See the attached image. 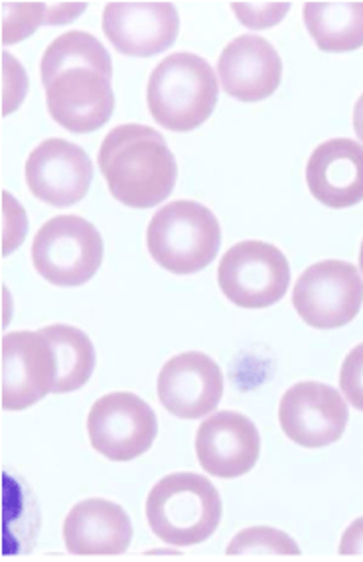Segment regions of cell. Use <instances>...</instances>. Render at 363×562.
<instances>
[{"instance_id":"cell-22","label":"cell","mask_w":363,"mask_h":562,"mask_svg":"<svg viewBox=\"0 0 363 562\" xmlns=\"http://www.w3.org/2000/svg\"><path fill=\"white\" fill-rule=\"evenodd\" d=\"M340 389L350 405L363 413V344L345 356L340 369Z\"/></svg>"},{"instance_id":"cell-6","label":"cell","mask_w":363,"mask_h":562,"mask_svg":"<svg viewBox=\"0 0 363 562\" xmlns=\"http://www.w3.org/2000/svg\"><path fill=\"white\" fill-rule=\"evenodd\" d=\"M32 262L54 286H81L98 274L103 262L101 233L79 215H58L36 233Z\"/></svg>"},{"instance_id":"cell-24","label":"cell","mask_w":363,"mask_h":562,"mask_svg":"<svg viewBox=\"0 0 363 562\" xmlns=\"http://www.w3.org/2000/svg\"><path fill=\"white\" fill-rule=\"evenodd\" d=\"M340 554H363V517L345 529L340 541Z\"/></svg>"},{"instance_id":"cell-20","label":"cell","mask_w":363,"mask_h":562,"mask_svg":"<svg viewBox=\"0 0 363 562\" xmlns=\"http://www.w3.org/2000/svg\"><path fill=\"white\" fill-rule=\"evenodd\" d=\"M39 331L48 338L58 363L54 393H73L83 387L95 369V349L88 334L68 324H52Z\"/></svg>"},{"instance_id":"cell-14","label":"cell","mask_w":363,"mask_h":562,"mask_svg":"<svg viewBox=\"0 0 363 562\" xmlns=\"http://www.w3.org/2000/svg\"><path fill=\"white\" fill-rule=\"evenodd\" d=\"M180 19L172 2H109L103 32L118 54L150 58L178 38Z\"/></svg>"},{"instance_id":"cell-3","label":"cell","mask_w":363,"mask_h":562,"mask_svg":"<svg viewBox=\"0 0 363 562\" xmlns=\"http://www.w3.org/2000/svg\"><path fill=\"white\" fill-rule=\"evenodd\" d=\"M216 71L190 52H177L152 69L147 86L150 115L158 125L188 133L204 125L216 109Z\"/></svg>"},{"instance_id":"cell-9","label":"cell","mask_w":363,"mask_h":562,"mask_svg":"<svg viewBox=\"0 0 363 562\" xmlns=\"http://www.w3.org/2000/svg\"><path fill=\"white\" fill-rule=\"evenodd\" d=\"M89 442L113 462H128L145 454L158 435L155 411L133 393H109L91 407Z\"/></svg>"},{"instance_id":"cell-19","label":"cell","mask_w":363,"mask_h":562,"mask_svg":"<svg viewBox=\"0 0 363 562\" xmlns=\"http://www.w3.org/2000/svg\"><path fill=\"white\" fill-rule=\"evenodd\" d=\"M305 24L322 52H354L363 46V2H306Z\"/></svg>"},{"instance_id":"cell-12","label":"cell","mask_w":363,"mask_h":562,"mask_svg":"<svg viewBox=\"0 0 363 562\" xmlns=\"http://www.w3.org/2000/svg\"><path fill=\"white\" fill-rule=\"evenodd\" d=\"M26 184L34 198L54 207L78 204L89 192L93 165L81 146L48 138L26 160Z\"/></svg>"},{"instance_id":"cell-2","label":"cell","mask_w":363,"mask_h":562,"mask_svg":"<svg viewBox=\"0 0 363 562\" xmlns=\"http://www.w3.org/2000/svg\"><path fill=\"white\" fill-rule=\"evenodd\" d=\"M99 170L113 198L135 210L162 204L177 186V158L167 138L135 123L117 126L103 138Z\"/></svg>"},{"instance_id":"cell-13","label":"cell","mask_w":363,"mask_h":562,"mask_svg":"<svg viewBox=\"0 0 363 562\" xmlns=\"http://www.w3.org/2000/svg\"><path fill=\"white\" fill-rule=\"evenodd\" d=\"M157 389L170 415L194 420L216 411L224 397V373L207 353L184 351L160 369Z\"/></svg>"},{"instance_id":"cell-10","label":"cell","mask_w":363,"mask_h":562,"mask_svg":"<svg viewBox=\"0 0 363 562\" xmlns=\"http://www.w3.org/2000/svg\"><path fill=\"white\" fill-rule=\"evenodd\" d=\"M350 413L334 387L303 381L286 391L279 405V423L288 440L305 448L330 447L348 427Z\"/></svg>"},{"instance_id":"cell-4","label":"cell","mask_w":363,"mask_h":562,"mask_svg":"<svg viewBox=\"0 0 363 562\" xmlns=\"http://www.w3.org/2000/svg\"><path fill=\"white\" fill-rule=\"evenodd\" d=\"M145 509L152 533L177 547L204 543L222 521V497L216 485L192 472L162 477L150 490Z\"/></svg>"},{"instance_id":"cell-18","label":"cell","mask_w":363,"mask_h":562,"mask_svg":"<svg viewBox=\"0 0 363 562\" xmlns=\"http://www.w3.org/2000/svg\"><path fill=\"white\" fill-rule=\"evenodd\" d=\"M133 541V524L121 505L91 497L73 505L64 521V543L71 554H121Z\"/></svg>"},{"instance_id":"cell-8","label":"cell","mask_w":363,"mask_h":562,"mask_svg":"<svg viewBox=\"0 0 363 562\" xmlns=\"http://www.w3.org/2000/svg\"><path fill=\"white\" fill-rule=\"evenodd\" d=\"M363 279L352 262L320 261L296 281L293 306L316 330L344 328L362 311Z\"/></svg>"},{"instance_id":"cell-5","label":"cell","mask_w":363,"mask_h":562,"mask_svg":"<svg viewBox=\"0 0 363 562\" xmlns=\"http://www.w3.org/2000/svg\"><path fill=\"white\" fill-rule=\"evenodd\" d=\"M222 243L219 222L206 205L178 200L160 207L147 229V247L157 265L174 274L204 271Z\"/></svg>"},{"instance_id":"cell-11","label":"cell","mask_w":363,"mask_h":562,"mask_svg":"<svg viewBox=\"0 0 363 562\" xmlns=\"http://www.w3.org/2000/svg\"><path fill=\"white\" fill-rule=\"evenodd\" d=\"M58 363L42 331L2 336V408L24 411L54 393Z\"/></svg>"},{"instance_id":"cell-17","label":"cell","mask_w":363,"mask_h":562,"mask_svg":"<svg viewBox=\"0 0 363 562\" xmlns=\"http://www.w3.org/2000/svg\"><path fill=\"white\" fill-rule=\"evenodd\" d=\"M306 184L326 207L344 210L363 202V146L350 138L316 146L306 165Z\"/></svg>"},{"instance_id":"cell-23","label":"cell","mask_w":363,"mask_h":562,"mask_svg":"<svg viewBox=\"0 0 363 562\" xmlns=\"http://www.w3.org/2000/svg\"><path fill=\"white\" fill-rule=\"evenodd\" d=\"M231 9L236 10L237 19L241 20L249 29H269L275 26L285 19L286 12L291 10L288 2H259V4H237L234 2Z\"/></svg>"},{"instance_id":"cell-1","label":"cell","mask_w":363,"mask_h":562,"mask_svg":"<svg viewBox=\"0 0 363 562\" xmlns=\"http://www.w3.org/2000/svg\"><path fill=\"white\" fill-rule=\"evenodd\" d=\"M39 71L49 115L69 133H93L113 115V61L95 36L61 34L44 52Z\"/></svg>"},{"instance_id":"cell-15","label":"cell","mask_w":363,"mask_h":562,"mask_svg":"<svg viewBox=\"0 0 363 562\" xmlns=\"http://www.w3.org/2000/svg\"><path fill=\"white\" fill-rule=\"evenodd\" d=\"M200 465L216 477H239L256 468L261 454V435L251 418L222 411L207 417L196 435Z\"/></svg>"},{"instance_id":"cell-26","label":"cell","mask_w":363,"mask_h":562,"mask_svg":"<svg viewBox=\"0 0 363 562\" xmlns=\"http://www.w3.org/2000/svg\"><path fill=\"white\" fill-rule=\"evenodd\" d=\"M360 269H362V272H363V241H362V249H360Z\"/></svg>"},{"instance_id":"cell-25","label":"cell","mask_w":363,"mask_h":562,"mask_svg":"<svg viewBox=\"0 0 363 562\" xmlns=\"http://www.w3.org/2000/svg\"><path fill=\"white\" fill-rule=\"evenodd\" d=\"M354 131L360 140H363V93L362 98L358 99L354 108Z\"/></svg>"},{"instance_id":"cell-21","label":"cell","mask_w":363,"mask_h":562,"mask_svg":"<svg viewBox=\"0 0 363 562\" xmlns=\"http://www.w3.org/2000/svg\"><path fill=\"white\" fill-rule=\"evenodd\" d=\"M229 557H256V554H300L295 539L273 527H249L227 547Z\"/></svg>"},{"instance_id":"cell-16","label":"cell","mask_w":363,"mask_h":562,"mask_svg":"<svg viewBox=\"0 0 363 562\" xmlns=\"http://www.w3.org/2000/svg\"><path fill=\"white\" fill-rule=\"evenodd\" d=\"M217 74L229 98L257 103L271 98L283 79V61L271 42L256 34L231 40L217 59Z\"/></svg>"},{"instance_id":"cell-7","label":"cell","mask_w":363,"mask_h":562,"mask_svg":"<svg viewBox=\"0 0 363 562\" xmlns=\"http://www.w3.org/2000/svg\"><path fill=\"white\" fill-rule=\"evenodd\" d=\"M217 282L227 301L239 308L261 311L285 299L291 267L285 252L265 241H241L224 255Z\"/></svg>"}]
</instances>
